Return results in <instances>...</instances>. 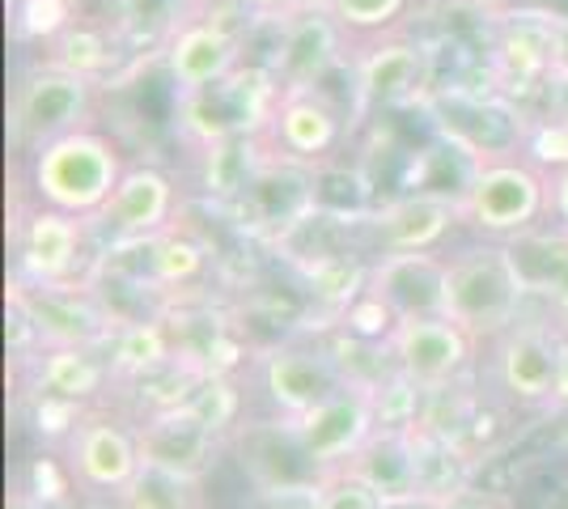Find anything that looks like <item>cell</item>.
<instances>
[{
    "label": "cell",
    "instance_id": "1",
    "mask_svg": "<svg viewBox=\"0 0 568 509\" xmlns=\"http://www.w3.org/2000/svg\"><path fill=\"white\" fill-rule=\"evenodd\" d=\"M123 170L128 162H123L119 145L90 123L81 132L51 141L34 157H26V187H30V200L43 208L94 221L106 208V200L115 195Z\"/></svg>",
    "mask_w": 568,
    "mask_h": 509
},
{
    "label": "cell",
    "instance_id": "2",
    "mask_svg": "<svg viewBox=\"0 0 568 509\" xmlns=\"http://www.w3.org/2000/svg\"><path fill=\"white\" fill-rule=\"evenodd\" d=\"M530 311L518 264L505 243H471L450 255L446 318H454L475 344H493Z\"/></svg>",
    "mask_w": 568,
    "mask_h": 509
},
{
    "label": "cell",
    "instance_id": "3",
    "mask_svg": "<svg viewBox=\"0 0 568 509\" xmlns=\"http://www.w3.org/2000/svg\"><path fill=\"white\" fill-rule=\"evenodd\" d=\"M98 81L69 73L51 60H30L9 90V149L18 157H34L51 141L81 132L94 120Z\"/></svg>",
    "mask_w": 568,
    "mask_h": 509
},
{
    "label": "cell",
    "instance_id": "4",
    "mask_svg": "<svg viewBox=\"0 0 568 509\" xmlns=\"http://www.w3.org/2000/svg\"><path fill=\"white\" fill-rule=\"evenodd\" d=\"M463 230L484 243H514L521 234L539 230L551 217L547 174L526 157L484 162L467 174V187L458 195Z\"/></svg>",
    "mask_w": 568,
    "mask_h": 509
},
{
    "label": "cell",
    "instance_id": "5",
    "mask_svg": "<svg viewBox=\"0 0 568 509\" xmlns=\"http://www.w3.org/2000/svg\"><path fill=\"white\" fill-rule=\"evenodd\" d=\"M281 102V81L263 64H242L225 81L209 90L179 98V132L195 149L234 141V136H263Z\"/></svg>",
    "mask_w": 568,
    "mask_h": 509
},
{
    "label": "cell",
    "instance_id": "6",
    "mask_svg": "<svg viewBox=\"0 0 568 509\" xmlns=\"http://www.w3.org/2000/svg\"><path fill=\"white\" fill-rule=\"evenodd\" d=\"M560 336H565V323H556L547 311L539 315L526 311L521 323H514L505 336L488 344L493 387L509 408H556Z\"/></svg>",
    "mask_w": 568,
    "mask_h": 509
},
{
    "label": "cell",
    "instance_id": "7",
    "mask_svg": "<svg viewBox=\"0 0 568 509\" xmlns=\"http://www.w3.org/2000/svg\"><path fill=\"white\" fill-rule=\"evenodd\" d=\"M141 429L136 420L111 413V408H90L77 420V429L64 441V471L69 485L90 492V497H111L115 501L132 476L141 471Z\"/></svg>",
    "mask_w": 568,
    "mask_h": 509
},
{
    "label": "cell",
    "instance_id": "8",
    "mask_svg": "<svg viewBox=\"0 0 568 509\" xmlns=\"http://www.w3.org/2000/svg\"><path fill=\"white\" fill-rule=\"evenodd\" d=\"M356 102L369 111H399L433 98V55L403 30L378 34L348 60Z\"/></svg>",
    "mask_w": 568,
    "mask_h": 509
},
{
    "label": "cell",
    "instance_id": "9",
    "mask_svg": "<svg viewBox=\"0 0 568 509\" xmlns=\"http://www.w3.org/2000/svg\"><path fill=\"white\" fill-rule=\"evenodd\" d=\"M348 383V365L323 339H284L260 357V387L276 416H306Z\"/></svg>",
    "mask_w": 568,
    "mask_h": 509
},
{
    "label": "cell",
    "instance_id": "10",
    "mask_svg": "<svg viewBox=\"0 0 568 509\" xmlns=\"http://www.w3.org/2000/svg\"><path fill=\"white\" fill-rule=\"evenodd\" d=\"M9 302H18L30 323L39 327L43 344H90V348H106L123 318L106 306V297L85 285H30L22 276H13L9 285Z\"/></svg>",
    "mask_w": 568,
    "mask_h": 509
},
{
    "label": "cell",
    "instance_id": "11",
    "mask_svg": "<svg viewBox=\"0 0 568 509\" xmlns=\"http://www.w3.org/2000/svg\"><path fill=\"white\" fill-rule=\"evenodd\" d=\"M556 18L560 13H544V9H500L497 13V39L488 51V73H493V85L505 98H514V102L521 94L544 98V81L560 64Z\"/></svg>",
    "mask_w": 568,
    "mask_h": 509
},
{
    "label": "cell",
    "instance_id": "12",
    "mask_svg": "<svg viewBox=\"0 0 568 509\" xmlns=\"http://www.w3.org/2000/svg\"><path fill=\"white\" fill-rule=\"evenodd\" d=\"M344 145V111L323 90H281L276 115L263 132L267 157L288 166H332L335 149Z\"/></svg>",
    "mask_w": 568,
    "mask_h": 509
},
{
    "label": "cell",
    "instance_id": "13",
    "mask_svg": "<svg viewBox=\"0 0 568 509\" xmlns=\"http://www.w3.org/2000/svg\"><path fill=\"white\" fill-rule=\"evenodd\" d=\"M386 362L420 387H442L475 374V344L454 318H399L386 336Z\"/></svg>",
    "mask_w": 568,
    "mask_h": 509
},
{
    "label": "cell",
    "instance_id": "14",
    "mask_svg": "<svg viewBox=\"0 0 568 509\" xmlns=\"http://www.w3.org/2000/svg\"><path fill=\"white\" fill-rule=\"evenodd\" d=\"M90 221L43 208L30 200L22 221L13 225V251H18V276L30 285H72L77 272L85 264V238H90ZM90 285V281H85Z\"/></svg>",
    "mask_w": 568,
    "mask_h": 509
},
{
    "label": "cell",
    "instance_id": "15",
    "mask_svg": "<svg viewBox=\"0 0 568 509\" xmlns=\"http://www.w3.org/2000/svg\"><path fill=\"white\" fill-rule=\"evenodd\" d=\"M463 230L458 195L450 192H407L390 204L361 217V234L374 255L390 251H442Z\"/></svg>",
    "mask_w": 568,
    "mask_h": 509
},
{
    "label": "cell",
    "instance_id": "16",
    "mask_svg": "<svg viewBox=\"0 0 568 509\" xmlns=\"http://www.w3.org/2000/svg\"><path fill=\"white\" fill-rule=\"evenodd\" d=\"M162 64H166V77L179 98L195 94V90H209V85L225 81L234 69L246 64V34L221 26L195 4L187 22L166 39Z\"/></svg>",
    "mask_w": 568,
    "mask_h": 509
},
{
    "label": "cell",
    "instance_id": "17",
    "mask_svg": "<svg viewBox=\"0 0 568 509\" xmlns=\"http://www.w3.org/2000/svg\"><path fill=\"white\" fill-rule=\"evenodd\" d=\"M344 30L323 4L293 9L276 30V51L267 60V69L276 73L281 90H318L332 69L348 64L344 55Z\"/></svg>",
    "mask_w": 568,
    "mask_h": 509
},
{
    "label": "cell",
    "instance_id": "18",
    "mask_svg": "<svg viewBox=\"0 0 568 509\" xmlns=\"http://www.w3.org/2000/svg\"><path fill=\"white\" fill-rule=\"evenodd\" d=\"M293 425H297V437H302V446L318 471L344 467L378 429L374 387L348 383L344 390H335L332 399H323L318 408H310L306 416H293Z\"/></svg>",
    "mask_w": 568,
    "mask_h": 509
},
{
    "label": "cell",
    "instance_id": "19",
    "mask_svg": "<svg viewBox=\"0 0 568 509\" xmlns=\"http://www.w3.org/2000/svg\"><path fill=\"white\" fill-rule=\"evenodd\" d=\"M450 285V255L442 251H390L374 255L369 293L395 318H442Z\"/></svg>",
    "mask_w": 568,
    "mask_h": 509
},
{
    "label": "cell",
    "instance_id": "20",
    "mask_svg": "<svg viewBox=\"0 0 568 509\" xmlns=\"http://www.w3.org/2000/svg\"><path fill=\"white\" fill-rule=\"evenodd\" d=\"M179 213V183L162 166H128L119 179L115 195L106 200V208L90 225L98 234H106L111 243H136L162 234Z\"/></svg>",
    "mask_w": 568,
    "mask_h": 509
},
{
    "label": "cell",
    "instance_id": "21",
    "mask_svg": "<svg viewBox=\"0 0 568 509\" xmlns=\"http://www.w3.org/2000/svg\"><path fill=\"white\" fill-rule=\"evenodd\" d=\"M30 369V395H55L81 408H98L106 390H115V369L106 362V348L90 344H48Z\"/></svg>",
    "mask_w": 568,
    "mask_h": 509
},
{
    "label": "cell",
    "instance_id": "22",
    "mask_svg": "<svg viewBox=\"0 0 568 509\" xmlns=\"http://www.w3.org/2000/svg\"><path fill=\"white\" fill-rule=\"evenodd\" d=\"M136 429H141L144 462L170 467V471L191 476V480L209 476V467L216 462V446L225 441L204 420H195L187 408H166V413L144 416V420H136Z\"/></svg>",
    "mask_w": 568,
    "mask_h": 509
},
{
    "label": "cell",
    "instance_id": "23",
    "mask_svg": "<svg viewBox=\"0 0 568 509\" xmlns=\"http://www.w3.org/2000/svg\"><path fill=\"white\" fill-rule=\"evenodd\" d=\"M505 246L518 264L530 306H539L556 323L568 327V230L539 225V230H530V234H521Z\"/></svg>",
    "mask_w": 568,
    "mask_h": 509
},
{
    "label": "cell",
    "instance_id": "24",
    "mask_svg": "<svg viewBox=\"0 0 568 509\" xmlns=\"http://www.w3.org/2000/svg\"><path fill=\"white\" fill-rule=\"evenodd\" d=\"M136 246H141V267L128 276L136 289L149 285L158 293H179L209 272V246L183 225H170L153 238H136Z\"/></svg>",
    "mask_w": 568,
    "mask_h": 509
},
{
    "label": "cell",
    "instance_id": "25",
    "mask_svg": "<svg viewBox=\"0 0 568 509\" xmlns=\"http://www.w3.org/2000/svg\"><path fill=\"white\" fill-rule=\"evenodd\" d=\"M353 476L378 492L386 506L416 501V455H412V429H374V437L344 462Z\"/></svg>",
    "mask_w": 568,
    "mask_h": 509
},
{
    "label": "cell",
    "instance_id": "26",
    "mask_svg": "<svg viewBox=\"0 0 568 509\" xmlns=\"http://www.w3.org/2000/svg\"><path fill=\"white\" fill-rule=\"evenodd\" d=\"M412 455H416V497L425 501H450L454 492L475 485L479 459L463 441L412 429Z\"/></svg>",
    "mask_w": 568,
    "mask_h": 509
},
{
    "label": "cell",
    "instance_id": "27",
    "mask_svg": "<svg viewBox=\"0 0 568 509\" xmlns=\"http://www.w3.org/2000/svg\"><path fill=\"white\" fill-rule=\"evenodd\" d=\"M174 357H179V339H174V327L166 323V315L128 318L115 332V339L106 344V362L115 369V387L141 378V374L162 369Z\"/></svg>",
    "mask_w": 568,
    "mask_h": 509
},
{
    "label": "cell",
    "instance_id": "28",
    "mask_svg": "<svg viewBox=\"0 0 568 509\" xmlns=\"http://www.w3.org/2000/svg\"><path fill=\"white\" fill-rule=\"evenodd\" d=\"M267 162L263 136H234V141H216L200 149V187L213 200L237 204L242 192L251 187V179Z\"/></svg>",
    "mask_w": 568,
    "mask_h": 509
},
{
    "label": "cell",
    "instance_id": "29",
    "mask_svg": "<svg viewBox=\"0 0 568 509\" xmlns=\"http://www.w3.org/2000/svg\"><path fill=\"white\" fill-rule=\"evenodd\" d=\"M51 64H60V69H69V73H81L90 77V81H102V77L111 73V64H115V30H106V26L90 22V18H81V22L64 30L55 43H51Z\"/></svg>",
    "mask_w": 568,
    "mask_h": 509
},
{
    "label": "cell",
    "instance_id": "30",
    "mask_svg": "<svg viewBox=\"0 0 568 509\" xmlns=\"http://www.w3.org/2000/svg\"><path fill=\"white\" fill-rule=\"evenodd\" d=\"M200 488H204V480L179 476V471L158 467V462H141V471L115 497V506L119 509H200Z\"/></svg>",
    "mask_w": 568,
    "mask_h": 509
},
{
    "label": "cell",
    "instance_id": "31",
    "mask_svg": "<svg viewBox=\"0 0 568 509\" xmlns=\"http://www.w3.org/2000/svg\"><path fill=\"white\" fill-rule=\"evenodd\" d=\"M179 408L204 420L216 437H230L242 425V387L234 383V374H200Z\"/></svg>",
    "mask_w": 568,
    "mask_h": 509
},
{
    "label": "cell",
    "instance_id": "32",
    "mask_svg": "<svg viewBox=\"0 0 568 509\" xmlns=\"http://www.w3.org/2000/svg\"><path fill=\"white\" fill-rule=\"evenodd\" d=\"M115 9L119 34H136V39L166 48L170 34L191 18L195 0H115Z\"/></svg>",
    "mask_w": 568,
    "mask_h": 509
},
{
    "label": "cell",
    "instance_id": "33",
    "mask_svg": "<svg viewBox=\"0 0 568 509\" xmlns=\"http://www.w3.org/2000/svg\"><path fill=\"white\" fill-rule=\"evenodd\" d=\"M77 22L81 0H13V39L30 48H51Z\"/></svg>",
    "mask_w": 568,
    "mask_h": 509
},
{
    "label": "cell",
    "instance_id": "34",
    "mask_svg": "<svg viewBox=\"0 0 568 509\" xmlns=\"http://www.w3.org/2000/svg\"><path fill=\"white\" fill-rule=\"evenodd\" d=\"M323 9L348 39H378L399 30L412 0H323Z\"/></svg>",
    "mask_w": 568,
    "mask_h": 509
},
{
    "label": "cell",
    "instance_id": "35",
    "mask_svg": "<svg viewBox=\"0 0 568 509\" xmlns=\"http://www.w3.org/2000/svg\"><path fill=\"white\" fill-rule=\"evenodd\" d=\"M521 157H526L530 166H539L544 174L568 170V123H556V120H547V115H535V120H530V128H526Z\"/></svg>",
    "mask_w": 568,
    "mask_h": 509
},
{
    "label": "cell",
    "instance_id": "36",
    "mask_svg": "<svg viewBox=\"0 0 568 509\" xmlns=\"http://www.w3.org/2000/svg\"><path fill=\"white\" fill-rule=\"evenodd\" d=\"M323 509H386L374 488L365 485L361 476H353L348 467H332V471H323Z\"/></svg>",
    "mask_w": 568,
    "mask_h": 509
},
{
    "label": "cell",
    "instance_id": "37",
    "mask_svg": "<svg viewBox=\"0 0 568 509\" xmlns=\"http://www.w3.org/2000/svg\"><path fill=\"white\" fill-rule=\"evenodd\" d=\"M242 509H323V488L318 480L306 485H272V488H251Z\"/></svg>",
    "mask_w": 568,
    "mask_h": 509
},
{
    "label": "cell",
    "instance_id": "38",
    "mask_svg": "<svg viewBox=\"0 0 568 509\" xmlns=\"http://www.w3.org/2000/svg\"><path fill=\"white\" fill-rule=\"evenodd\" d=\"M539 115H547V120H556V123H568V64H556L551 77L544 81Z\"/></svg>",
    "mask_w": 568,
    "mask_h": 509
},
{
    "label": "cell",
    "instance_id": "39",
    "mask_svg": "<svg viewBox=\"0 0 568 509\" xmlns=\"http://www.w3.org/2000/svg\"><path fill=\"white\" fill-rule=\"evenodd\" d=\"M442 509H514V501L505 497V492H493V488H463V492H454L450 501H442Z\"/></svg>",
    "mask_w": 568,
    "mask_h": 509
},
{
    "label": "cell",
    "instance_id": "40",
    "mask_svg": "<svg viewBox=\"0 0 568 509\" xmlns=\"http://www.w3.org/2000/svg\"><path fill=\"white\" fill-rule=\"evenodd\" d=\"M547 195H551V217H547V225L568 230V170L547 174Z\"/></svg>",
    "mask_w": 568,
    "mask_h": 509
},
{
    "label": "cell",
    "instance_id": "41",
    "mask_svg": "<svg viewBox=\"0 0 568 509\" xmlns=\"http://www.w3.org/2000/svg\"><path fill=\"white\" fill-rule=\"evenodd\" d=\"M242 9H246L255 22H284V18L297 9V0H242Z\"/></svg>",
    "mask_w": 568,
    "mask_h": 509
},
{
    "label": "cell",
    "instance_id": "42",
    "mask_svg": "<svg viewBox=\"0 0 568 509\" xmlns=\"http://www.w3.org/2000/svg\"><path fill=\"white\" fill-rule=\"evenodd\" d=\"M556 408H568V327L560 336V383H556Z\"/></svg>",
    "mask_w": 568,
    "mask_h": 509
},
{
    "label": "cell",
    "instance_id": "43",
    "mask_svg": "<svg viewBox=\"0 0 568 509\" xmlns=\"http://www.w3.org/2000/svg\"><path fill=\"white\" fill-rule=\"evenodd\" d=\"M463 4H471V9H488V13H500V9H509L514 0H463Z\"/></svg>",
    "mask_w": 568,
    "mask_h": 509
},
{
    "label": "cell",
    "instance_id": "44",
    "mask_svg": "<svg viewBox=\"0 0 568 509\" xmlns=\"http://www.w3.org/2000/svg\"><path fill=\"white\" fill-rule=\"evenodd\" d=\"M556 34H560V64H568V18H556Z\"/></svg>",
    "mask_w": 568,
    "mask_h": 509
},
{
    "label": "cell",
    "instance_id": "45",
    "mask_svg": "<svg viewBox=\"0 0 568 509\" xmlns=\"http://www.w3.org/2000/svg\"><path fill=\"white\" fill-rule=\"evenodd\" d=\"M386 509H442V501H425V497H416V501H399V506H386Z\"/></svg>",
    "mask_w": 568,
    "mask_h": 509
},
{
    "label": "cell",
    "instance_id": "46",
    "mask_svg": "<svg viewBox=\"0 0 568 509\" xmlns=\"http://www.w3.org/2000/svg\"><path fill=\"white\" fill-rule=\"evenodd\" d=\"M565 446H568V420H565Z\"/></svg>",
    "mask_w": 568,
    "mask_h": 509
},
{
    "label": "cell",
    "instance_id": "47",
    "mask_svg": "<svg viewBox=\"0 0 568 509\" xmlns=\"http://www.w3.org/2000/svg\"><path fill=\"white\" fill-rule=\"evenodd\" d=\"M111 4H115V0H111Z\"/></svg>",
    "mask_w": 568,
    "mask_h": 509
}]
</instances>
